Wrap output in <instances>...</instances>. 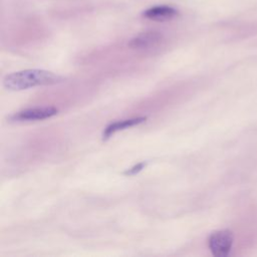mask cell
Instances as JSON below:
<instances>
[{"label":"cell","mask_w":257,"mask_h":257,"mask_svg":"<svg viewBox=\"0 0 257 257\" xmlns=\"http://www.w3.org/2000/svg\"><path fill=\"white\" fill-rule=\"evenodd\" d=\"M178 11L169 6H156L144 12V17L155 21H166L177 16Z\"/></svg>","instance_id":"cell-6"},{"label":"cell","mask_w":257,"mask_h":257,"mask_svg":"<svg viewBox=\"0 0 257 257\" xmlns=\"http://www.w3.org/2000/svg\"><path fill=\"white\" fill-rule=\"evenodd\" d=\"M146 120H147V116H139V117H133V118H127V119H122V120L111 122L104 128L102 138H103V140H107L114 133H116L118 131H122L127 127L135 126V125L140 124Z\"/></svg>","instance_id":"cell-5"},{"label":"cell","mask_w":257,"mask_h":257,"mask_svg":"<svg viewBox=\"0 0 257 257\" xmlns=\"http://www.w3.org/2000/svg\"><path fill=\"white\" fill-rule=\"evenodd\" d=\"M64 77L43 69H25L8 74L3 85L8 90H23L40 85H52L64 81Z\"/></svg>","instance_id":"cell-1"},{"label":"cell","mask_w":257,"mask_h":257,"mask_svg":"<svg viewBox=\"0 0 257 257\" xmlns=\"http://www.w3.org/2000/svg\"><path fill=\"white\" fill-rule=\"evenodd\" d=\"M233 234L229 230H219L211 234L208 240L209 248L216 257L227 256L233 245Z\"/></svg>","instance_id":"cell-2"},{"label":"cell","mask_w":257,"mask_h":257,"mask_svg":"<svg viewBox=\"0 0 257 257\" xmlns=\"http://www.w3.org/2000/svg\"><path fill=\"white\" fill-rule=\"evenodd\" d=\"M163 40V35L157 31L142 32L133 37L128 46L133 49H149L159 45Z\"/></svg>","instance_id":"cell-4"},{"label":"cell","mask_w":257,"mask_h":257,"mask_svg":"<svg viewBox=\"0 0 257 257\" xmlns=\"http://www.w3.org/2000/svg\"><path fill=\"white\" fill-rule=\"evenodd\" d=\"M57 108L53 106H42L26 108L9 116L10 121H31V120H42L49 118L57 114Z\"/></svg>","instance_id":"cell-3"},{"label":"cell","mask_w":257,"mask_h":257,"mask_svg":"<svg viewBox=\"0 0 257 257\" xmlns=\"http://www.w3.org/2000/svg\"><path fill=\"white\" fill-rule=\"evenodd\" d=\"M147 165H148L147 162H141V163H139V164L133 166L132 168L127 169L123 174H124L125 176H134V175H137V174L140 173L143 169H145Z\"/></svg>","instance_id":"cell-7"}]
</instances>
